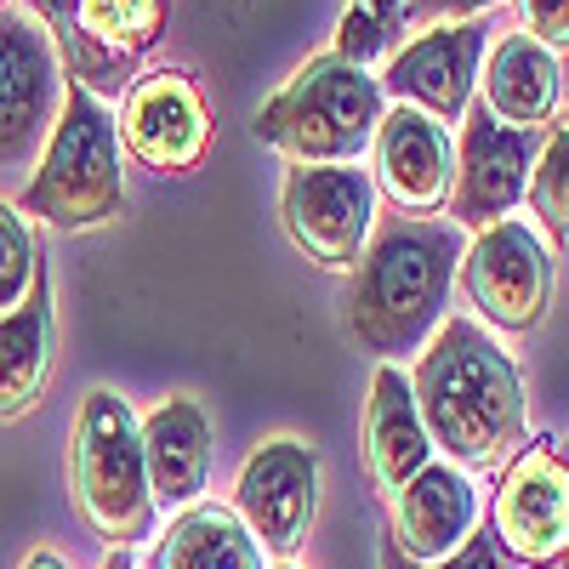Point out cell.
Returning <instances> with one entry per match:
<instances>
[{
    "mask_svg": "<svg viewBox=\"0 0 569 569\" xmlns=\"http://www.w3.org/2000/svg\"><path fill=\"white\" fill-rule=\"evenodd\" d=\"M69 490H74V512L109 547L131 552L137 541L154 536V496H149L142 433H137L131 405L114 388H91L74 410Z\"/></svg>",
    "mask_w": 569,
    "mask_h": 569,
    "instance_id": "5b68a950",
    "label": "cell"
},
{
    "mask_svg": "<svg viewBox=\"0 0 569 569\" xmlns=\"http://www.w3.org/2000/svg\"><path fill=\"white\" fill-rule=\"evenodd\" d=\"M490 536L530 569H547L569 547V467L558 450L530 445L507 461L490 501Z\"/></svg>",
    "mask_w": 569,
    "mask_h": 569,
    "instance_id": "5bb4252c",
    "label": "cell"
},
{
    "mask_svg": "<svg viewBox=\"0 0 569 569\" xmlns=\"http://www.w3.org/2000/svg\"><path fill=\"white\" fill-rule=\"evenodd\" d=\"M0 7H7V0H0Z\"/></svg>",
    "mask_w": 569,
    "mask_h": 569,
    "instance_id": "836d02e7",
    "label": "cell"
},
{
    "mask_svg": "<svg viewBox=\"0 0 569 569\" xmlns=\"http://www.w3.org/2000/svg\"><path fill=\"white\" fill-rule=\"evenodd\" d=\"M63 103L58 40L34 12L0 7V166H23Z\"/></svg>",
    "mask_w": 569,
    "mask_h": 569,
    "instance_id": "7c38bea8",
    "label": "cell"
},
{
    "mask_svg": "<svg viewBox=\"0 0 569 569\" xmlns=\"http://www.w3.org/2000/svg\"><path fill=\"white\" fill-rule=\"evenodd\" d=\"M142 461H149V496L154 512H182L206 501L211 479V421L194 399H160L137 421Z\"/></svg>",
    "mask_w": 569,
    "mask_h": 569,
    "instance_id": "e0dca14e",
    "label": "cell"
},
{
    "mask_svg": "<svg viewBox=\"0 0 569 569\" xmlns=\"http://www.w3.org/2000/svg\"><path fill=\"white\" fill-rule=\"evenodd\" d=\"M233 512L268 558L291 563L319 518V450L297 433L262 439L233 479Z\"/></svg>",
    "mask_w": 569,
    "mask_h": 569,
    "instance_id": "30bf717a",
    "label": "cell"
},
{
    "mask_svg": "<svg viewBox=\"0 0 569 569\" xmlns=\"http://www.w3.org/2000/svg\"><path fill=\"white\" fill-rule=\"evenodd\" d=\"M512 7L530 40H541L547 52H569V0H512Z\"/></svg>",
    "mask_w": 569,
    "mask_h": 569,
    "instance_id": "4316f807",
    "label": "cell"
},
{
    "mask_svg": "<svg viewBox=\"0 0 569 569\" xmlns=\"http://www.w3.org/2000/svg\"><path fill=\"white\" fill-rule=\"evenodd\" d=\"M536 149H541V131H512V126L490 120L485 103H472L456 131V182L445 200L450 228L485 233V228L507 222L530 194Z\"/></svg>",
    "mask_w": 569,
    "mask_h": 569,
    "instance_id": "9c48e42d",
    "label": "cell"
},
{
    "mask_svg": "<svg viewBox=\"0 0 569 569\" xmlns=\"http://www.w3.org/2000/svg\"><path fill=\"white\" fill-rule=\"evenodd\" d=\"M279 222L313 268L353 273L370 246L376 182L359 166H291L279 182Z\"/></svg>",
    "mask_w": 569,
    "mask_h": 569,
    "instance_id": "52a82bcc",
    "label": "cell"
},
{
    "mask_svg": "<svg viewBox=\"0 0 569 569\" xmlns=\"http://www.w3.org/2000/svg\"><path fill=\"white\" fill-rule=\"evenodd\" d=\"M547 569H569V547H563V552H558V558H552Z\"/></svg>",
    "mask_w": 569,
    "mask_h": 569,
    "instance_id": "4dcf8cb0",
    "label": "cell"
},
{
    "mask_svg": "<svg viewBox=\"0 0 569 569\" xmlns=\"http://www.w3.org/2000/svg\"><path fill=\"white\" fill-rule=\"evenodd\" d=\"M563 467H569V456H563Z\"/></svg>",
    "mask_w": 569,
    "mask_h": 569,
    "instance_id": "d6a6232c",
    "label": "cell"
},
{
    "mask_svg": "<svg viewBox=\"0 0 569 569\" xmlns=\"http://www.w3.org/2000/svg\"><path fill=\"white\" fill-rule=\"evenodd\" d=\"M388 114L382 80L337 52L308 58L273 98L257 109L251 131L291 166H359Z\"/></svg>",
    "mask_w": 569,
    "mask_h": 569,
    "instance_id": "277c9868",
    "label": "cell"
},
{
    "mask_svg": "<svg viewBox=\"0 0 569 569\" xmlns=\"http://www.w3.org/2000/svg\"><path fill=\"white\" fill-rule=\"evenodd\" d=\"M490 7H501V0H399V29L421 34V29H439V23H472Z\"/></svg>",
    "mask_w": 569,
    "mask_h": 569,
    "instance_id": "484cf974",
    "label": "cell"
},
{
    "mask_svg": "<svg viewBox=\"0 0 569 569\" xmlns=\"http://www.w3.org/2000/svg\"><path fill=\"white\" fill-rule=\"evenodd\" d=\"M34 18L46 29L58 23L74 80L91 98H126L131 69L154 52L166 29V0H46V12Z\"/></svg>",
    "mask_w": 569,
    "mask_h": 569,
    "instance_id": "ba28073f",
    "label": "cell"
},
{
    "mask_svg": "<svg viewBox=\"0 0 569 569\" xmlns=\"http://www.w3.org/2000/svg\"><path fill=\"white\" fill-rule=\"evenodd\" d=\"M23 217L58 228V233H91L126 217V154L120 131L103 98H91L80 80H63L58 120L40 142V166L18 200Z\"/></svg>",
    "mask_w": 569,
    "mask_h": 569,
    "instance_id": "3957f363",
    "label": "cell"
},
{
    "mask_svg": "<svg viewBox=\"0 0 569 569\" xmlns=\"http://www.w3.org/2000/svg\"><path fill=\"white\" fill-rule=\"evenodd\" d=\"M370 160H376V177H370L376 194H388L405 217L445 211L450 182H456V137H450V126L388 103L382 126H376V142H370Z\"/></svg>",
    "mask_w": 569,
    "mask_h": 569,
    "instance_id": "9a60e30c",
    "label": "cell"
},
{
    "mask_svg": "<svg viewBox=\"0 0 569 569\" xmlns=\"http://www.w3.org/2000/svg\"><path fill=\"white\" fill-rule=\"evenodd\" d=\"M461 251H467V233L450 222H416V217L388 222L353 262V284L342 297L353 342L382 365L421 353L427 337L445 325Z\"/></svg>",
    "mask_w": 569,
    "mask_h": 569,
    "instance_id": "7a4b0ae2",
    "label": "cell"
},
{
    "mask_svg": "<svg viewBox=\"0 0 569 569\" xmlns=\"http://www.w3.org/2000/svg\"><path fill=\"white\" fill-rule=\"evenodd\" d=\"M149 569H268V552L240 525V512L222 501H194L171 518V530L154 541Z\"/></svg>",
    "mask_w": 569,
    "mask_h": 569,
    "instance_id": "44dd1931",
    "label": "cell"
},
{
    "mask_svg": "<svg viewBox=\"0 0 569 569\" xmlns=\"http://www.w3.org/2000/svg\"><path fill=\"white\" fill-rule=\"evenodd\" d=\"M410 393L433 450L461 472L501 467L525 445V382H518L507 348L467 313H450L427 337V348L416 353Z\"/></svg>",
    "mask_w": 569,
    "mask_h": 569,
    "instance_id": "6da1fadb",
    "label": "cell"
},
{
    "mask_svg": "<svg viewBox=\"0 0 569 569\" xmlns=\"http://www.w3.org/2000/svg\"><path fill=\"white\" fill-rule=\"evenodd\" d=\"M388 40H393V29L376 18V12H365V7H348L342 12V23H337V52L342 63H359V69H370L376 58H388Z\"/></svg>",
    "mask_w": 569,
    "mask_h": 569,
    "instance_id": "cb8c5ba5",
    "label": "cell"
},
{
    "mask_svg": "<svg viewBox=\"0 0 569 569\" xmlns=\"http://www.w3.org/2000/svg\"><path fill=\"white\" fill-rule=\"evenodd\" d=\"M23 569H69L58 552H34V558H23Z\"/></svg>",
    "mask_w": 569,
    "mask_h": 569,
    "instance_id": "f1b7e54d",
    "label": "cell"
},
{
    "mask_svg": "<svg viewBox=\"0 0 569 569\" xmlns=\"http://www.w3.org/2000/svg\"><path fill=\"white\" fill-rule=\"evenodd\" d=\"M279 569H302V563H279Z\"/></svg>",
    "mask_w": 569,
    "mask_h": 569,
    "instance_id": "1f68e13d",
    "label": "cell"
},
{
    "mask_svg": "<svg viewBox=\"0 0 569 569\" xmlns=\"http://www.w3.org/2000/svg\"><path fill=\"white\" fill-rule=\"evenodd\" d=\"M348 7H365V12H376L393 34H399V0H348Z\"/></svg>",
    "mask_w": 569,
    "mask_h": 569,
    "instance_id": "83f0119b",
    "label": "cell"
},
{
    "mask_svg": "<svg viewBox=\"0 0 569 569\" xmlns=\"http://www.w3.org/2000/svg\"><path fill=\"white\" fill-rule=\"evenodd\" d=\"M388 507H393V552L410 563H445L479 530V485L445 456L427 461Z\"/></svg>",
    "mask_w": 569,
    "mask_h": 569,
    "instance_id": "2e32d148",
    "label": "cell"
},
{
    "mask_svg": "<svg viewBox=\"0 0 569 569\" xmlns=\"http://www.w3.org/2000/svg\"><path fill=\"white\" fill-rule=\"evenodd\" d=\"M485 46H490L485 18L421 29L416 40H405L388 58V69L376 74L382 80V98L399 103V109H416L427 120H439V126H461V114L472 109V91H479Z\"/></svg>",
    "mask_w": 569,
    "mask_h": 569,
    "instance_id": "4fadbf2b",
    "label": "cell"
},
{
    "mask_svg": "<svg viewBox=\"0 0 569 569\" xmlns=\"http://www.w3.org/2000/svg\"><path fill=\"white\" fill-rule=\"evenodd\" d=\"M479 103L490 109V120H501L512 131H547L563 103L558 52H547L525 29L501 34V46L490 52V69L479 74Z\"/></svg>",
    "mask_w": 569,
    "mask_h": 569,
    "instance_id": "d6986e66",
    "label": "cell"
},
{
    "mask_svg": "<svg viewBox=\"0 0 569 569\" xmlns=\"http://www.w3.org/2000/svg\"><path fill=\"white\" fill-rule=\"evenodd\" d=\"M58 365V308H52V279H34V291L0 313V421H18L40 405L46 382Z\"/></svg>",
    "mask_w": 569,
    "mask_h": 569,
    "instance_id": "ffe728a7",
    "label": "cell"
},
{
    "mask_svg": "<svg viewBox=\"0 0 569 569\" xmlns=\"http://www.w3.org/2000/svg\"><path fill=\"white\" fill-rule=\"evenodd\" d=\"M40 268H46V257H40L34 222L12 200H0V313H12L34 291Z\"/></svg>",
    "mask_w": 569,
    "mask_h": 569,
    "instance_id": "603a6c76",
    "label": "cell"
},
{
    "mask_svg": "<svg viewBox=\"0 0 569 569\" xmlns=\"http://www.w3.org/2000/svg\"><path fill=\"white\" fill-rule=\"evenodd\" d=\"M103 569H131V552H126V547H109V558H103Z\"/></svg>",
    "mask_w": 569,
    "mask_h": 569,
    "instance_id": "f546056e",
    "label": "cell"
},
{
    "mask_svg": "<svg viewBox=\"0 0 569 569\" xmlns=\"http://www.w3.org/2000/svg\"><path fill=\"white\" fill-rule=\"evenodd\" d=\"M382 563H388V569H525V563H512V558H507V547H501L490 530H472L445 563H410V558H399L393 547L382 552Z\"/></svg>",
    "mask_w": 569,
    "mask_h": 569,
    "instance_id": "d4e9b609",
    "label": "cell"
},
{
    "mask_svg": "<svg viewBox=\"0 0 569 569\" xmlns=\"http://www.w3.org/2000/svg\"><path fill=\"white\" fill-rule=\"evenodd\" d=\"M525 206H530V217L541 228V240H569V109L541 137Z\"/></svg>",
    "mask_w": 569,
    "mask_h": 569,
    "instance_id": "7402d4cb",
    "label": "cell"
},
{
    "mask_svg": "<svg viewBox=\"0 0 569 569\" xmlns=\"http://www.w3.org/2000/svg\"><path fill=\"white\" fill-rule=\"evenodd\" d=\"M433 439L421 427L410 376L399 365H376L370 376V399H365V472L382 501H393L416 472L433 461Z\"/></svg>",
    "mask_w": 569,
    "mask_h": 569,
    "instance_id": "ac0fdd59",
    "label": "cell"
},
{
    "mask_svg": "<svg viewBox=\"0 0 569 569\" xmlns=\"http://www.w3.org/2000/svg\"><path fill=\"white\" fill-rule=\"evenodd\" d=\"M114 131H120V154H131L142 171L182 177L211 149V109L188 69H149L126 86Z\"/></svg>",
    "mask_w": 569,
    "mask_h": 569,
    "instance_id": "8fae6325",
    "label": "cell"
},
{
    "mask_svg": "<svg viewBox=\"0 0 569 569\" xmlns=\"http://www.w3.org/2000/svg\"><path fill=\"white\" fill-rule=\"evenodd\" d=\"M456 279H461V297L472 302V313L490 330L525 337V330H536L552 313L558 268H552V246L541 240V228L525 217H507L467 240Z\"/></svg>",
    "mask_w": 569,
    "mask_h": 569,
    "instance_id": "8992f818",
    "label": "cell"
}]
</instances>
